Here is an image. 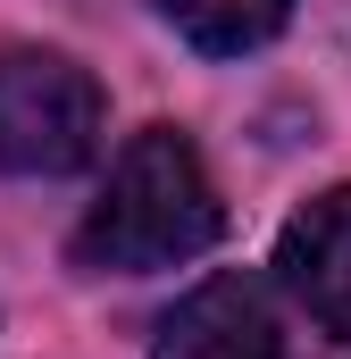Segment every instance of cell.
Returning <instances> with one entry per match:
<instances>
[{"mask_svg": "<svg viewBox=\"0 0 351 359\" xmlns=\"http://www.w3.org/2000/svg\"><path fill=\"white\" fill-rule=\"evenodd\" d=\"M276 284H284L335 343H351V184L318 192V201L284 226V243H276Z\"/></svg>", "mask_w": 351, "mask_h": 359, "instance_id": "obj_4", "label": "cell"}, {"mask_svg": "<svg viewBox=\"0 0 351 359\" xmlns=\"http://www.w3.org/2000/svg\"><path fill=\"white\" fill-rule=\"evenodd\" d=\"M151 359H284V326H276L267 284L243 276V268L192 284L168 318H159Z\"/></svg>", "mask_w": 351, "mask_h": 359, "instance_id": "obj_3", "label": "cell"}, {"mask_svg": "<svg viewBox=\"0 0 351 359\" xmlns=\"http://www.w3.org/2000/svg\"><path fill=\"white\" fill-rule=\"evenodd\" d=\"M100 151V84L67 50L17 42L0 50V168L8 176H76Z\"/></svg>", "mask_w": 351, "mask_h": 359, "instance_id": "obj_2", "label": "cell"}, {"mask_svg": "<svg viewBox=\"0 0 351 359\" xmlns=\"http://www.w3.org/2000/svg\"><path fill=\"white\" fill-rule=\"evenodd\" d=\"M226 226V201L201 168V151L176 134V126H143L117 168L92 201L84 234H76V259L100 276H151V268H184L218 243Z\"/></svg>", "mask_w": 351, "mask_h": 359, "instance_id": "obj_1", "label": "cell"}, {"mask_svg": "<svg viewBox=\"0 0 351 359\" xmlns=\"http://www.w3.org/2000/svg\"><path fill=\"white\" fill-rule=\"evenodd\" d=\"M151 8L168 17L192 50H209V59H243V50H260L267 34L293 17V0H151Z\"/></svg>", "mask_w": 351, "mask_h": 359, "instance_id": "obj_5", "label": "cell"}]
</instances>
